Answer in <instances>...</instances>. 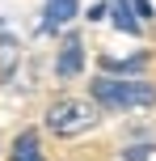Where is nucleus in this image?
Returning a JSON list of instances; mask_svg holds the SVG:
<instances>
[{
  "mask_svg": "<svg viewBox=\"0 0 156 161\" xmlns=\"http://www.w3.org/2000/svg\"><path fill=\"white\" fill-rule=\"evenodd\" d=\"M93 102L106 106V110L152 106V102H156V85H148V80H114V76H97V80H93Z\"/></svg>",
  "mask_w": 156,
  "mask_h": 161,
  "instance_id": "f257e3e1",
  "label": "nucleus"
},
{
  "mask_svg": "<svg viewBox=\"0 0 156 161\" xmlns=\"http://www.w3.org/2000/svg\"><path fill=\"white\" fill-rule=\"evenodd\" d=\"M97 102H84V97H59L47 110V127L55 136H84L89 127H97Z\"/></svg>",
  "mask_w": 156,
  "mask_h": 161,
  "instance_id": "f03ea898",
  "label": "nucleus"
},
{
  "mask_svg": "<svg viewBox=\"0 0 156 161\" xmlns=\"http://www.w3.org/2000/svg\"><path fill=\"white\" fill-rule=\"evenodd\" d=\"M80 68H84V47H80V38H68L59 59H55V72L63 80H72V76H80Z\"/></svg>",
  "mask_w": 156,
  "mask_h": 161,
  "instance_id": "7ed1b4c3",
  "label": "nucleus"
},
{
  "mask_svg": "<svg viewBox=\"0 0 156 161\" xmlns=\"http://www.w3.org/2000/svg\"><path fill=\"white\" fill-rule=\"evenodd\" d=\"M76 0H47V17H42V30H59L63 21H72L76 17Z\"/></svg>",
  "mask_w": 156,
  "mask_h": 161,
  "instance_id": "20e7f679",
  "label": "nucleus"
},
{
  "mask_svg": "<svg viewBox=\"0 0 156 161\" xmlns=\"http://www.w3.org/2000/svg\"><path fill=\"white\" fill-rule=\"evenodd\" d=\"M13 161H42V153H38V136H34V131H21V136L13 140Z\"/></svg>",
  "mask_w": 156,
  "mask_h": 161,
  "instance_id": "39448f33",
  "label": "nucleus"
},
{
  "mask_svg": "<svg viewBox=\"0 0 156 161\" xmlns=\"http://www.w3.org/2000/svg\"><path fill=\"white\" fill-rule=\"evenodd\" d=\"M110 13H114V25L123 34H139V17L131 13V4H127V0H114V4H110Z\"/></svg>",
  "mask_w": 156,
  "mask_h": 161,
  "instance_id": "423d86ee",
  "label": "nucleus"
},
{
  "mask_svg": "<svg viewBox=\"0 0 156 161\" xmlns=\"http://www.w3.org/2000/svg\"><path fill=\"white\" fill-rule=\"evenodd\" d=\"M106 68H114V72H139V68H143V55L123 59V64H118V59H106Z\"/></svg>",
  "mask_w": 156,
  "mask_h": 161,
  "instance_id": "0eeeda50",
  "label": "nucleus"
},
{
  "mask_svg": "<svg viewBox=\"0 0 156 161\" xmlns=\"http://www.w3.org/2000/svg\"><path fill=\"white\" fill-rule=\"evenodd\" d=\"M106 13H110L106 4H93V8H89V21H101V17H106Z\"/></svg>",
  "mask_w": 156,
  "mask_h": 161,
  "instance_id": "6e6552de",
  "label": "nucleus"
},
{
  "mask_svg": "<svg viewBox=\"0 0 156 161\" xmlns=\"http://www.w3.org/2000/svg\"><path fill=\"white\" fill-rule=\"evenodd\" d=\"M143 157H148V148H143V144H139V148H127V161H143Z\"/></svg>",
  "mask_w": 156,
  "mask_h": 161,
  "instance_id": "1a4fd4ad",
  "label": "nucleus"
},
{
  "mask_svg": "<svg viewBox=\"0 0 156 161\" xmlns=\"http://www.w3.org/2000/svg\"><path fill=\"white\" fill-rule=\"evenodd\" d=\"M135 13H139V17H152V4H148V0H135Z\"/></svg>",
  "mask_w": 156,
  "mask_h": 161,
  "instance_id": "9d476101",
  "label": "nucleus"
}]
</instances>
